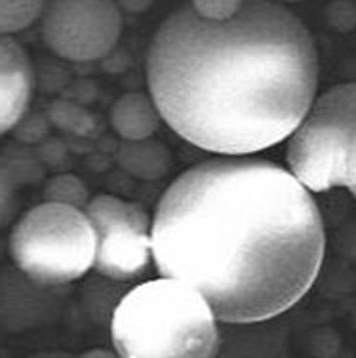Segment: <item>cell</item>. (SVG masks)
<instances>
[{
    "instance_id": "obj_9",
    "label": "cell",
    "mask_w": 356,
    "mask_h": 358,
    "mask_svg": "<svg viewBox=\"0 0 356 358\" xmlns=\"http://www.w3.org/2000/svg\"><path fill=\"white\" fill-rule=\"evenodd\" d=\"M109 120L113 130L124 141L152 138L160 128V122H164L151 94L147 96L143 92H130L118 97L111 107Z\"/></svg>"
},
{
    "instance_id": "obj_12",
    "label": "cell",
    "mask_w": 356,
    "mask_h": 358,
    "mask_svg": "<svg viewBox=\"0 0 356 358\" xmlns=\"http://www.w3.org/2000/svg\"><path fill=\"white\" fill-rule=\"evenodd\" d=\"M44 200L86 208V204L90 202L88 187L84 185L83 179L75 173H59L50 179L44 187Z\"/></svg>"
},
{
    "instance_id": "obj_4",
    "label": "cell",
    "mask_w": 356,
    "mask_h": 358,
    "mask_svg": "<svg viewBox=\"0 0 356 358\" xmlns=\"http://www.w3.org/2000/svg\"><path fill=\"white\" fill-rule=\"evenodd\" d=\"M286 160L311 193L345 189L356 199V83L315 97L288 138Z\"/></svg>"
},
{
    "instance_id": "obj_14",
    "label": "cell",
    "mask_w": 356,
    "mask_h": 358,
    "mask_svg": "<svg viewBox=\"0 0 356 358\" xmlns=\"http://www.w3.org/2000/svg\"><path fill=\"white\" fill-rule=\"evenodd\" d=\"M120 8H126L130 12H141L151 4V0H118Z\"/></svg>"
},
{
    "instance_id": "obj_13",
    "label": "cell",
    "mask_w": 356,
    "mask_h": 358,
    "mask_svg": "<svg viewBox=\"0 0 356 358\" xmlns=\"http://www.w3.org/2000/svg\"><path fill=\"white\" fill-rule=\"evenodd\" d=\"M189 6L204 20L223 21L238 14L244 0H191Z\"/></svg>"
},
{
    "instance_id": "obj_1",
    "label": "cell",
    "mask_w": 356,
    "mask_h": 358,
    "mask_svg": "<svg viewBox=\"0 0 356 358\" xmlns=\"http://www.w3.org/2000/svg\"><path fill=\"white\" fill-rule=\"evenodd\" d=\"M324 252L311 191L252 155H218L187 168L152 217L158 273L199 289L220 322H263L292 309L313 288Z\"/></svg>"
},
{
    "instance_id": "obj_3",
    "label": "cell",
    "mask_w": 356,
    "mask_h": 358,
    "mask_svg": "<svg viewBox=\"0 0 356 358\" xmlns=\"http://www.w3.org/2000/svg\"><path fill=\"white\" fill-rule=\"evenodd\" d=\"M218 322L199 289L160 275L118 301L111 339L124 358H208L220 351Z\"/></svg>"
},
{
    "instance_id": "obj_2",
    "label": "cell",
    "mask_w": 356,
    "mask_h": 358,
    "mask_svg": "<svg viewBox=\"0 0 356 358\" xmlns=\"http://www.w3.org/2000/svg\"><path fill=\"white\" fill-rule=\"evenodd\" d=\"M318 73L311 31L273 0H244L223 21L187 4L160 23L147 52L162 120L213 155H254L288 139L315 101Z\"/></svg>"
},
{
    "instance_id": "obj_5",
    "label": "cell",
    "mask_w": 356,
    "mask_h": 358,
    "mask_svg": "<svg viewBox=\"0 0 356 358\" xmlns=\"http://www.w3.org/2000/svg\"><path fill=\"white\" fill-rule=\"evenodd\" d=\"M15 267L38 286H65L96 265V233L84 208L44 200L10 233Z\"/></svg>"
},
{
    "instance_id": "obj_11",
    "label": "cell",
    "mask_w": 356,
    "mask_h": 358,
    "mask_svg": "<svg viewBox=\"0 0 356 358\" xmlns=\"http://www.w3.org/2000/svg\"><path fill=\"white\" fill-rule=\"evenodd\" d=\"M48 0H0V35L14 36L42 17Z\"/></svg>"
},
{
    "instance_id": "obj_7",
    "label": "cell",
    "mask_w": 356,
    "mask_h": 358,
    "mask_svg": "<svg viewBox=\"0 0 356 358\" xmlns=\"http://www.w3.org/2000/svg\"><path fill=\"white\" fill-rule=\"evenodd\" d=\"M118 0H48L41 17L44 44L71 63L99 62L122 35Z\"/></svg>"
},
{
    "instance_id": "obj_6",
    "label": "cell",
    "mask_w": 356,
    "mask_h": 358,
    "mask_svg": "<svg viewBox=\"0 0 356 358\" xmlns=\"http://www.w3.org/2000/svg\"><path fill=\"white\" fill-rule=\"evenodd\" d=\"M84 210L96 233L97 273L120 282L143 275L152 259V221L143 208L115 194H97Z\"/></svg>"
},
{
    "instance_id": "obj_15",
    "label": "cell",
    "mask_w": 356,
    "mask_h": 358,
    "mask_svg": "<svg viewBox=\"0 0 356 358\" xmlns=\"http://www.w3.org/2000/svg\"><path fill=\"white\" fill-rule=\"evenodd\" d=\"M273 2H278V4L288 6V4H297V2H303V0H273Z\"/></svg>"
},
{
    "instance_id": "obj_8",
    "label": "cell",
    "mask_w": 356,
    "mask_h": 358,
    "mask_svg": "<svg viewBox=\"0 0 356 358\" xmlns=\"http://www.w3.org/2000/svg\"><path fill=\"white\" fill-rule=\"evenodd\" d=\"M33 88L34 73L29 54L14 36L0 35V138L23 120Z\"/></svg>"
},
{
    "instance_id": "obj_10",
    "label": "cell",
    "mask_w": 356,
    "mask_h": 358,
    "mask_svg": "<svg viewBox=\"0 0 356 358\" xmlns=\"http://www.w3.org/2000/svg\"><path fill=\"white\" fill-rule=\"evenodd\" d=\"M118 160L128 172L143 179H157L170 166V155L164 149V145L158 143L152 138L141 139V141H126L118 155Z\"/></svg>"
}]
</instances>
